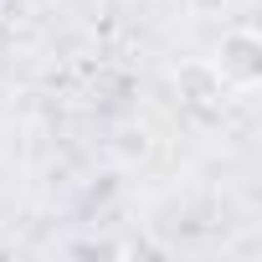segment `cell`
I'll use <instances>...</instances> for the list:
<instances>
[{"label": "cell", "mask_w": 262, "mask_h": 262, "mask_svg": "<svg viewBox=\"0 0 262 262\" xmlns=\"http://www.w3.org/2000/svg\"><path fill=\"white\" fill-rule=\"evenodd\" d=\"M216 82L231 88V93H252L262 82V41L252 31H226L221 47H216V62H211Z\"/></svg>", "instance_id": "1"}]
</instances>
